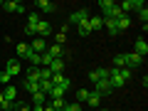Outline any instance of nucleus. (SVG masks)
Instances as JSON below:
<instances>
[{
	"label": "nucleus",
	"instance_id": "nucleus-17",
	"mask_svg": "<svg viewBox=\"0 0 148 111\" xmlns=\"http://www.w3.org/2000/svg\"><path fill=\"white\" fill-rule=\"evenodd\" d=\"M89 30H104V17H89Z\"/></svg>",
	"mask_w": 148,
	"mask_h": 111
},
{
	"label": "nucleus",
	"instance_id": "nucleus-33",
	"mask_svg": "<svg viewBox=\"0 0 148 111\" xmlns=\"http://www.w3.org/2000/svg\"><path fill=\"white\" fill-rule=\"evenodd\" d=\"M64 111H82V104H67Z\"/></svg>",
	"mask_w": 148,
	"mask_h": 111
},
{
	"label": "nucleus",
	"instance_id": "nucleus-22",
	"mask_svg": "<svg viewBox=\"0 0 148 111\" xmlns=\"http://www.w3.org/2000/svg\"><path fill=\"white\" fill-rule=\"evenodd\" d=\"M45 99H47V94H42V91L32 94V106H45Z\"/></svg>",
	"mask_w": 148,
	"mask_h": 111
},
{
	"label": "nucleus",
	"instance_id": "nucleus-5",
	"mask_svg": "<svg viewBox=\"0 0 148 111\" xmlns=\"http://www.w3.org/2000/svg\"><path fill=\"white\" fill-rule=\"evenodd\" d=\"M5 72L10 74V77H17V74L22 72V67H20L17 59H8V62H5Z\"/></svg>",
	"mask_w": 148,
	"mask_h": 111
},
{
	"label": "nucleus",
	"instance_id": "nucleus-11",
	"mask_svg": "<svg viewBox=\"0 0 148 111\" xmlns=\"http://www.w3.org/2000/svg\"><path fill=\"white\" fill-rule=\"evenodd\" d=\"M35 8H40L42 12H54V10H57V5H54L52 0H37Z\"/></svg>",
	"mask_w": 148,
	"mask_h": 111
},
{
	"label": "nucleus",
	"instance_id": "nucleus-4",
	"mask_svg": "<svg viewBox=\"0 0 148 111\" xmlns=\"http://www.w3.org/2000/svg\"><path fill=\"white\" fill-rule=\"evenodd\" d=\"M89 79H91V84H96V82H101V79H109V69H106V67L94 69V72L89 74Z\"/></svg>",
	"mask_w": 148,
	"mask_h": 111
},
{
	"label": "nucleus",
	"instance_id": "nucleus-27",
	"mask_svg": "<svg viewBox=\"0 0 148 111\" xmlns=\"http://www.w3.org/2000/svg\"><path fill=\"white\" fill-rule=\"evenodd\" d=\"M10 82H12V77H10V74L5 72V69H3V72H0V84H5V86H8Z\"/></svg>",
	"mask_w": 148,
	"mask_h": 111
},
{
	"label": "nucleus",
	"instance_id": "nucleus-36",
	"mask_svg": "<svg viewBox=\"0 0 148 111\" xmlns=\"http://www.w3.org/2000/svg\"><path fill=\"white\" fill-rule=\"evenodd\" d=\"M99 111H109V109H99Z\"/></svg>",
	"mask_w": 148,
	"mask_h": 111
},
{
	"label": "nucleus",
	"instance_id": "nucleus-15",
	"mask_svg": "<svg viewBox=\"0 0 148 111\" xmlns=\"http://www.w3.org/2000/svg\"><path fill=\"white\" fill-rule=\"evenodd\" d=\"M15 52H17V57H25L27 59V54H30L32 49H30V45H27V42H17L15 45Z\"/></svg>",
	"mask_w": 148,
	"mask_h": 111
},
{
	"label": "nucleus",
	"instance_id": "nucleus-32",
	"mask_svg": "<svg viewBox=\"0 0 148 111\" xmlns=\"http://www.w3.org/2000/svg\"><path fill=\"white\" fill-rule=\"evenodd\" d=\"M77 96H79V101H86V96H89V89H79V91H77Z\"/></svg>",
	"mask_w": 148,
	"mask_h": 111
},
{
	"label": "nucleus",
	"instance_id": "nucleus-24",
	"mask_svg": "<svg viewBox=\"0 0 148 111\" xmlns=\"http://www.w3.org/2000/svg\"><path fill=\"white\" fill-rule=\"evenodd\" d=\"M77 32H79L82 37H86V35H89V32H91V30H89V20H86V22H82V25H77Z\"/></svg>",
	"mask_w": 148,
	"mask_h": 111
},
{
	"label": "nucleus",
	"instance_id": "nucleus-29",
	"mask_svg": "<svg viewBox=\"0 0 148 111\" xmlns=\"http://www.w3.org/2000/svg\"><path fill=\"white\" fill-rule=\"evenodd\" d=\"M64 42H67V30H59L57 32V42L54 45H64Z\"/></svg>",
	"mask_w": 148,
	"mask_h": 111
},
{
	"label": "nucleus",
	"instance_id": "nucleus-28",
	"mask_svg": "<svg viewBox=\"0 0 148 111\" xmlns=\"http://www.w3.org/2000/svg\"><path fill=\"white\" fill-rule=\"evenodd\" d=\"M37 22H40V15H37V12H32V15L27 17V27H35Z\"/></svg>",
	"mask_w": 148,
	"mask_h": 111
},
{
	"label": "nucleus",
	"instance_id": "nucleus-13",
	"mask_svg": "<svg viewBox=\"0 0 148 111\" xmlns=\"http://www.w3.org/2000/svg\"><path fill=\"white\" fill-rule=\"evenodd\" d=\"M67 89L69 86H52V89H49V99H64V94H67Z\"/></svg>",
	"mask_w": 148,
	"mask_h": 111
},
{
	"label": "nucleus",
	"instance_id": "nucleus-23",
	"mask_svg": "<svg viewBox=\"0 0 148 111\" xmlns=\"http://www.w3.org/2000/svg\"><path fill=\"white\" fill-rule=\"evenodd\" d=\"M47 52L52 54L54 59H62V45H52V47H47Z\"/></svg>",
	"mask_w": 148,
	"mask_h": 111
},
{
	"label": "nucleus",
	"instance_id": "nucleus-20",
	"mask_svg": "<svg viewBox=\"0 0 148 111\" xmlns=\"http://www.w3.org/2000/svg\"><path fill=\"white\" fill-rule=\"evenodd\" d=\"M114 67L116 69H126V52H121V54L114 57Z\"/></svg>",
	"mask_w": 148,
	"mask_h": 111
},
{
	"label": "nucleus",
	"instance_id": "nucleus-2",
	"mask_svg": "<svg viewBox=\"0 0 148 111\" xmlns=\"http://www.w3.org/2000/svg\"><path fill=\"white\" fill-rule=\"evenodd\" d=\"M49 32H52V25H49L47 20H40V22L35 25V35H37V37H42V40L49 35Z\"/></svg>",
	"mask_w": 148,
	"mask_h": 111
},
{
	"label": "nucleus",
	"instance_id": "nucleus-31",
	"mask_svg": "<svg viewBox=\"0 0 148 111\" xmlns=\"http://www.w3.org/2000/svg\"><path fill=\"white\" fill-rule=\"evenodd\" d=\"M138 17H141V22H143V25L148 22V10H146V8H138Z\"/></svg>",
	"mask_w": 148,
	"mask_h": 111
},
{
	"label": "nucleus",
	"instance_id": "nucleus-1",
	"mask_svg": "<svg viewBox=\"0 0 148 111\" xmlns=\"http://www.w3.org/2000/svg\"><path fill=\"white\" fill-rule=\"evenodd\" d=\"M89 10H86V8H82V10H77V12H72V15H69V22H72V25H82V22H86L89 20Z\"/></svg>",
	"mask_w": 148,
	"mask_h": 111
},
{
	"label": "nucleus",
	"instance_id": "nucleus-35",
	"mask_svg": "<svg viewBox=\"0 0 148 111\" xmlns=\"http://www.w3.org/2000/svg\"><path fill=\"white\" fill-rule=\"evenodd\" d=\"M0 109H3V91H0Z\"/></svg>",
	"mask_w": 148,
	"mask_h": 111
},
{
	"label": "nucleus",
	"instance_id": "nucleus-8",
	"mask_svg": "<svg viewBox=\"0 0 148 111\" xmlns=\"http://www.w3.org/2000/svg\"><path fill=\"white\" fill-rule=\"evenodd\" d=\"M30 49H32V52H37V54H42V52H47V45H45L42 37H35V40L30 42Z\"/></svg>",
	"mask_w": 148,
	"mask_h": 111
},
{
	"label": "nucleus",
	"instance_id": "nucleus-9",
	"mask_svg": "<svg viewBox=\"0 0 148 111\" xmlns=\"http://www.w3.org/2000/svg\"><path fill=\"white\" fill-rule=\"evenodd\" d=\"M3 99H5V101H10V104H15V101H17V89L8 84L5 89H3Z\"/></svg>",
	"mask_w": 148,
	"mask_h": 111
},
{
	"label": "nucleus",
	"instance_id": "nucleus-16",
	"mask_svg": "<svg viewBox=\"0 0 148 111\" xmlns=\"http://www.w3.org/2000/svg\"><path fill=\"white\" fill-rule=\"evenodd\" d=\"M116 5H119V3H114V0H101V3H99V8H101V12H104V17L109 15V12L114 10Z\"/></svg>",
	"mask_w": 148,
	"mask_h": 111
},
{
	"label": "nucleus",
	"instance_id": "nucleus-37",
	"mask_svg": "<svg viewBox=\"0 0 148 111\" xmlns=\"http://www.w3.org/2000/svg\"><path fill=\"white\" fill-rule=\"evenodd\" d=\"M116 111H119V109H116Z\"/></svg>",
	"mask_w": 148,
	"mask_h": 111
},
{
	"label": "nucleus",
	"instance_id": "nucleus-30",
	"mask_svg": "<svg viewBox=\"0 0 148 111\" xmlns=\"http://www.w3.org/2000/svg\"><path fill=\"white\" fill-rule=\"evenodd\" d=\"M45 79H52V72H49L47 67H45V69H40V82H45Z\"/></svg>",
	"mask_w": 148,
	"mask_h": 111
},
{
	"label": "nucleus",
	"instance_id": "nucleus-19",
	"mask_svg": "<svg viewBox=\"0 0 148 111\" xmlns=\"http://www.w3.org/2000/svg\"><path fill=\"white\" fill-rule=\"evenodd\" d=\"M116 27H119V32H123V30H128L131 27V20H128V15H121L116 20Z\"/></svg>",
	"mask_w": 148,
	"mask_h": 111
},
{
	"label": "nucleus",
	"instance_id": "nucleus-6",
	"mask_svg": "<svg viewBox=\"0 0 148 111\" xmlns=\"http://www.w3.org/2000/svg\"><path fill=\"white\" fill-rule=\"evenodd\" d=\"M3 8H5L8 12H25V5H22V3H17V0H5V3H3Z\"/></svg>",
	"mask_w": 148,
	"mask_h": 111
},
{
	"label": "nucleus",
	"instance_id": "nucleus-21",
	"mask_svg": "<svg viewBox=\"0 0 148 111\" xmlns=\"http://www.w3.org/2000/svg\"><path fill=\"white\" fill-rule=\"evenodd\" d=\"M84 104H89V106H99V104H101V96L96 94V91H89V96H86Z\"/></svg>",
	"mask_w": 148,
	"mask_h": 111
},
{
	"label": "nucleus",
	"instance_id": "nucleus-26",
	"mask_svg": "<svg viewBox=\"0 0 148 111\" xmlns=\"http://www.w3.org/2000/svg\"><path fill=\"white\" fill-rule=\"evenodd\" d=\"M27 62H30L32 67H40V54H37V52H30V54H27Z\"/></svg>",
	"mask_w": 148,
	"mask_h": 111
},
{
	"label": "nucleus",
	"instance_id": "nucleus-12",
	"mask_svg": "<svg viewBox=\"0 0 148 111\" xmlns=\"http://www.w3.org/2000/svg\"><path fill=\"white\" fill-rule=\"evenodd\" d=\"M25 82L40 84V67H27V79H25Z\"/></svg>",
	"mask_w": 148,
	"mask_h": 111
},
{
	"label": "nucleus",
	"instance_id": "nucleus-18",
	"mask_svg": "<svg viewBox=\"0 0 148 111\" xmlns=\"http://www.w3.org/2000/svg\"><path fill=\"white\" fill-rule=\"evenodd\" d=\"M47 69H49L52 74H62V69H64V59H54V62L49 64Z\"/></svg>",
	"mask_w": 148,
	"mask_h": 111
},
{
	"label": "nucleus",
	"instance_id": "nucleus-14",
	"mask_svg": "<svg viewBox=\"0 0 148 111\" xmlns=\"http://www.w3.org/2000/svg\"><path fill=\"white\" fill-rule=\"evenodd\" d=\"M104 27H106V32H109L111 37H116V35H119V27H116V20H111V17H104Z\"/></svg>",
	"mask_w": 148,
	"mask_h": 111
},
{
	"label": "nucleus",
	"instance_id": "nucleus-7",
	"mask_svg": "<svg viewBox=\"0 0 148 111\" xmlns=\"http://www.w3.org/2000/svg\"><path fill=\"white\" fill-rule=\"evenodd\" d=\"M133 52H136L138 57H146V54H148V42L143 40V37H138V40H136V45H133Z\"/></svg>",
	"mask_w": 148,
	"mask_h": 111
},
{
	"label": "nucleus",
	"instance_id": "nucleus-25",
	"mask_svg": "<svg viewBox=\"0 0 148 111\" xmlns=\"http://www.w3.org/2000/svg\"><path fill=\"white\" fill-rule=\"evenodd\" d=\"M49 106H52L54 111H64V106H67V104H64V99H52V104H49Z\"/></svg>",
	"mask_w": 148,
	"mask_h": 111
},
{
	"label": "nucleus",
	"instance_id": "nucleus-34",
	"mask_svg": "<svg viewBox=\"0 0 148 111\" xmlns=\"http://www.w3.org/2000/svg\"><path fill=\"white\" fill-rule=\"evenodd\" d=\"M42 111H54V109H52L49 104H45V106H42Z\"/></svg>",
	"mask_w": 148,
	"mask_h": 111
},
{
	"label": "nucleus",
	"instance_id": "nucleus-3",
	"mask_svg": "<svg viewBox=\"0 0 148 111\" xmlns=\"http://www.w3.org/2000/svg\"><path fill=\"white\" fill-rule=\"evenodd\" d=\"M94 91H96L99 96H106V94H111L114 89H111L109 79H101V82H96V84H94Z\"/></svg>",
	"mask_w": 148,
	"mask_h": 111
},
{
	"label": "nucleus",
	"instance_id": "nucleus-10",
	"mask_svg": "<svg viewBox=\"0 0 148 111\" xmlns=\"http://www.w3.org/2000/svg\"><path fill=\"white\" fill-rule=\"evenodd\" d=\"M143 57H138L136 52H126V67H141Z\"/></svg>",
	"mask_w": 148,
	"mask_h": 111
}]
</instances>
